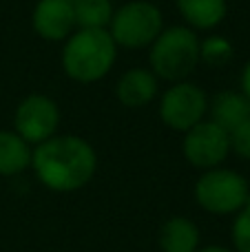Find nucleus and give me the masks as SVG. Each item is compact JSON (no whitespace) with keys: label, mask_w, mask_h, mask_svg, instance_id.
I'll list each match as a JSON object with an SVG mask.
<instances>
[{"label":"nucleus","mask_w":250,"mask_h":252,"mask_svg":"<svg viewBox=\"0 0 250 252\" xmlns=\"http://www.w3.org/2000/svg\"><path fill=\"white\" fill-rule=\"evenodd\" d=\"M250 118V100L242 91H217L215 95H208V120L221 126L224 130L233 133L239 124Z\"/></svg>","instance_id":"nucleus-11"},{"label":"nucleus","mask_w":250,"mask_h":252,"mask_svg":"<svg viewBox=\"0 0 250 252\" xmlns=\"http://www.w3.org/2000/svg\"><path fill=\"white\" fill-rule=\"evenodd\" d=\"M230 241L235 252H250V199L237 215H233Z\"/></svg>","instance_id":"nucleus-17"},{"label":"nucleus","mask_w":250,"mask_h":252,"mask_svg":"<svg viewBox=\"0 0 250 252\" xmlns=\"http://www.w3.org/2000/svg\"><path fill=\"white\" fill-rule=\"evenodd\" d=\"M195 204L215 217H233L250 199V182L226 166L199 173L193 188Z\"/></svg>","instance_id":"nucleus-4"},{"label":"nucleus","mask_w":250,"mask_h":252,"mask_svg":"<svg viewBox=\"0 0 250 252\" xmlns=\"http://www.w3.org/2000/svg\"><path fill=\"white\" fill-rule=\"evenodd\" d=\"M199 66V35L186 25L164 27L149 47V69L162 82H184Z\"/></svg>","instance_id":"nucleus-3"},{"label":"nucleus","mask_w":250,"mask_h":252,"mask_svg":"<svg viewBox=\"0 0 250 252\" xmlns=\"http://www.w3.org/2000/svg\"><path fill=\"white\" fill-rule=\"evenodd\" d=\"M235 58V44L226 35L211 33L199 38V64L208 69H224Z\"/></svg>","instance_id":"nucleus-16"},{"label":"nucleus","mask_w":250,"mask_h":252,"mask_svg":"<svg viewBox=\"0 0 250 252\" xmlns=\"http://www.w3.org/2000/svg\"><path fill=\"white\" fill-rule=\"evenodd\" d=\"M118 60V44L106 29H75L62 44L60 64L69 80L95 84L111 73Z\"/></svg>","instance_id":"nucleus-2"},{"label":"nucleus","mask_w":250,"mask_h":252,"mask_svg":"<svg viewBox=\"0 0 250 252\" xmlns=\"http://www.w3.org/2000/svg\"><path fill=\"white\" fill-rule=\"evenodd\" d=\"M182 20L193 31H215L228 16V0H175Z\"/></svg>","instance_id":"nucleus-13"},{"label":"nucleus","mask_w":250,"mask_h":252,"mask_svg":"<svg viewBox=\"0 0 250 252\" xmlns=\"http://www.w3.org/2000/svg\"><path fill=\"white\" fill-rule=\"evenodd\" d=\"M230 151L242 159L250 161V118L230 133Z\"/></svg>","instance_id":"nucleus-18"},{"label":"nucleus","mask_w":250,"mask_h":252,"mask_svg":"<svg viewBox=\"0 0 250 252\" xmlns=\"http://www.w3.org/2000/svg\"><path fill=\"white\" fill-rule=\"evenodd\" d=\"M157 115L166 128L186 133L208 118V93L190 80L173 82L159 95Z\"/></svg>","instance_id":"nucleus-6"},{"label":"nucleus","mask_w":250,"mask_h":252,"mask_svg":"<svg viewBox=\"0 0 250 252\" xmlns=\"http://www.w3.org/2000/svg\"><path fill=\"white\" fill-rule=\"evenodd\" d=\"M197 252H235L228 246H219V244H211V246H202Z\"/></svg>","instance_id":"nucleus-20"},{"label":"nucleus","mask_w":250,"mask_h":252,"mask_svg":"<svg viewBox=\"0 0 250 252\" xmlns=\"http://www.w3.org/2000/svg\"><path fill=\"white\" fill-rule=\"evenodd\" d=\"M31 29L44 42H64L75 29V13L69 0H38L31 11Z\"/></svg>","instance_id":"nucleus-9"},{"label":"nucleus","mask_w":250,"mask_h":252,"mask_svg":"<svg viewBox=\"0 0 250 252\" xmlns=\"http://www.w3.org/2000/svg\"><path fill=\"white\" fill-rule=\"evenodd\" d=\"M164 29V13L151 0H128L115 7L106 31L118 49L142 51L155 42Z\"/></svg>","instance_id":"nucleus-5"},{"label":"nucleus","mask_w":250,"mask_h":252,"mask_svg":"<svg viewBox=\"0 0 250 252\" xmlns=\"http://www.w3.org/2000/svg\"><path fill=\"white\" fill-rule=\"evenodd\" d=\"M31 170L51 192H75L93 182L97 173V153L80 135H53L33 146Z\"/></svg>","instance_id":"nucleus-1"},{"label":"nucleus","mask_w":250,"mask_h":252,"mask_svg":"<svg viewBox=\"0 0 250 252\" xmlns=\"http://www.w3.org/2000/svg\"><path fill=\"white\" fill-rule=\"evenodd\" d=\"M33 146L13 128L0 130V177H16L31 168Z\"/></svg>","instance_id":"nucleus-14"},{"label":"nucleus","mask_w":250,"mask_h":252,"mask_svg":"<svg viewBox=\"0 0 250 252\" xmlns=\"http://www.w3.org/2000/svg\"><path fill=\"white\" fill-rule=\"evenodd\" d=\"M157 246L162 252H197L202 248V232L190 217L173 215L159 226Z\"/></svg>","instance_id":"nucleus-12"},{"label":"nucleus","mask_w":250,"mask_h":252,"mask_svg":"<svg viewBox=\"0 0 250 252\" xmlns=\"http://www.w3.org/2000/svg\"><path fill=\"white\" fill-rule=\"evenodd\" d=\"M182 135H184L182 137V155L188 161V166H193L199 173L224 166L233 153L230 151V133L215 122H211L208 118Z\"/></svg>","instance_id":"nucleus-7"},{"label":"nucleus","mask_w":250,"mask_h":252,"mask_svg":"<svg viewBox=\"0 0 250 252\" xmlns=\"http://www.w3.org/2000/svg\"><path fill=\"white\" fill-rule=\"evenodd\" d=\"M60 128V106L47 93H29L13 111V130L31 146L51 139Z\"/></svg>","instance_id":"nucleus-8"},{"label":"nucleus","mask_w":250,"mask_h":252,"mask_svg":"<svg viewBox=\"0 0 250 252\" xmlns=\"http://www.w3.org/2000/svg\"><path fill=\"white\" fill-rule=\"evenodd\" d=\"M159 97V80L149 66L126 69L115 82V100L124 109H144Z\"/></svg>","instance_id":"nucleus-10"},{"label":"nucleus","mask_w":250,"mask_h":252,"mask_svg":"<svg viewBox=\"0 0 250 252\" xmlns=\"http://www.w3.org/2000/svg\"><path fill=\"white\" fill-rule=\"evenodd\" d=\"M239 91L250 100V60L244 64L242 73H239Z\"/></svg>","instance_id":"nucleus-19"},{"label":"nucleus","mask_w":250,"mask_h":252,"mask_svg":"<svg viewBox=\"0 0 250 252\" xmlns=\"http://www.w3.org/2000/svg\"><path fill=\"white\" fill-rule=\"evenodd\" d=\"M78 29H106L113 18V0H69Z\"/></svg>","instance_id":"nucleus-15"}]
</instances>
